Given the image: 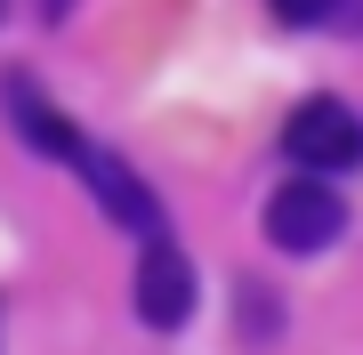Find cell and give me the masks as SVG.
I'll return each mask as SVG.
<instances>
[{
    "label": "cell",
    "instance_id": "5",
    "mask_svg": "<svg viewBox=\"0 0 363 355\" xmlns=\"http://www.w3.org/2000/svg\"><path fill=\"white\" fill-rule=\"evenodd\" d=\"M0 97H9V121H16V137H25L33 154H49V162H73L81 130H73V121L57 113V106H49L40 89H33L25 73H9V81H0Z\"/></svg>",
    "mask_w": 363,
    "mask_h": 355
},
{
    "label": "cell",
    "instance_id": "3",
    "mask_svg": "<svg viewBox=\"0 0 363 355\" xmlns=\"http://www.w3.org/2000/svg\"><path fill=\"white\" fill-rule=\"evenodd\" d=\"M65 170H81V186L97 194V210L113 218V226H130V235H162V202L145 194V178H130V170H121V154H105V145H89V137H81Z\"/></svg>",
    "mask_w": 363,
    "mask_h": 355
},
{
    "label": "cell",
    "instance_id": "1",
    "mask_svg": "<svg viewBox=\"0 0 363 355\" xmlns=\"http://www.w3.org/2000/svg\"><path fill=\"white\" fill-rule=\"evenodd\" d=\"M339 226H347V202H339L323 178H298V186H283V194L267 202V242L298 250V259H307V250H331Z\"/></svg>",
    "mask_w": 363,
    "mask_h": 355
},
{
    "label": "cell",
    "instance_id": "6",
    "mask_svg": "<svg viewBox=\"0 0 363 355\" xmlns=\"http://www.w3.org/2000/svg\"><path fill=\"white\" fill-rule=\"evenodd\" d=\"M331 9H339V0H274V16H283V25H323Z\"/></svg>",
    "mask_w": 363,
    "mask_h": 355
},
{
    "label": "cell",
    "instance_id": "4",
    "mask_svg": "<svg viewBox=\"0 0 363 355\" xmlns=\"http://www.w3.org/2000/svg\"><path fill=\"white\" fill-rule=\"evenodd\" d=\"M138 315L154 331H178L194 315V266H186L162 235H145V259H138Z\"/></svg>",
    "mask_w": 363,
    "mask_h": 355
},
{
    "label": "cell",
    "instance_id": "2",
    "mask_svg": "<svg viewBox=\"0 0 363 355\" xmlns=\"http://www.w3.org/2000/svg\"><path fill=\"white\" fill-rule=\"evenodd\" d=\"M283 145H291L298 170H355L363 162V121L339 106V97H307V106L291 113Z\"/></svg>",
    "mask_w": 363,
    "mask_h": 355
},
{
    "label": "cell",
    "instance_id": "7",
    "mask_svg": "<svg viewBox=\"0 0 363 355\" xmlns=\"http://www.w3.org/2000/svg\"><path fill=\"white\" fill-rule=\"evenodd\" d=\"M0 9H9V0H0Z\"/></svg>",
    "mask_w": 363,
    "mask_h": 355
}]
</instances>
